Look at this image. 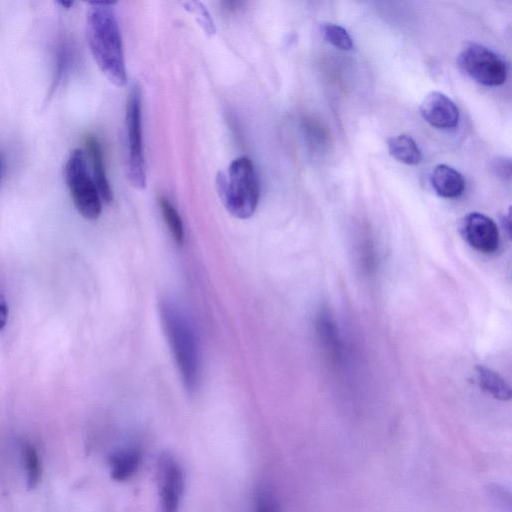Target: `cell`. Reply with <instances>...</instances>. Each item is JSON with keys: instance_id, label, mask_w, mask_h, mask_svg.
<instances>
[{"instance_id": "cell-1", "label": "cell", "mask_w": 512, "mask_h": 512, "mask_svg": "<svg viewBox=\"0 0 512 512\" xmlns=\"http://www.w3.org/2000/svg\"><path fill=\"white\" fill-rule=\"evenodd\" d=\"M113 5L112 2H88L86 38L101 73L114 86L123 87L128 77L121 32Z\"/></svg>"}, {"instance_id": "cell-2", "label": "cell", "mask_w": 512, "mask_h": 512, "mask_svg": "<svg viewBox=\"0 0 512 512\" xmlns=\"http://www.w3.org/2000/svg\"><path fill=\"white\" fill-rule=\"evenodd\" d=\"M159 313L181 381L186 391L193 394L201 379L200 351L193 324L186 311L170 297L160 300Z\"/></svg>"}, {"instance_id": "cell-3", "label": "cell", "mask_w": 512, "mask_h": 512, "mask_svg": "<svg viewBox=\"0 0 512 512\" xmlns=\"http://www.w3.org/2000/svg\"><path fill=\"white\" fill-rule=\"evenodd\" d=\"M216 189L229 214L238 219L250 218L257 208L260 194L257 171L251 159L237 157L226 171H219Z\"/></svg>"}, {"instance_id": "cell-4", "label": "cell", "mask_w": 512, "mask_h": 512, "mask_svg": "<svg viewBox=\"0 0 512 512\" xmlns=\"http://www.w3.org/2000/svg\"><path fill=\"white\" fill-rule=\"evenodd\" d=\"M64 179L78 213L87 220H96L102 211V200L83 150L74 149L70 152L64 165Z\"/></svg>"}, {"instance_id": "cell-5", "label": "cell", "mask_w": 512, "mask_h": 512, "mask_svg": "<svg viewBox=\"0 0 512 512\" xmlns=\"http://www.w3.org/2000/svg\"><path fill=\"white\" fill-rule=\"evenodd\" d=\"M127 178L137 190L146 187V164L142 131V98L140 86L130 89L126 104Z\"/></svg>"}, {"instance_id": "cell-6", "label": "cell", "mask_w": 512, "mask_h": 512, "mask_svg": "<svg viewBox=\"0 0 512 512\" xmlns=\"http://www.w3.org/2000/svg\"><path fill=\"white\" fill-rule=\"evenodd\" d=\"M457 62L463 72L485 86H499L506 81V62L496 52L481 44H467L460 51Z\"/></svg>"}, {"instance_id": "cell-7", "label": "cell", "mask_w": 512, "mask_h": 512, "mask_svg": "<svg viewBox=\"0 0 512 512\" xmlns=\"http://www.w3.org/2000/svg\"><path fill=\"white\" fill-rule=\"evenodd\" d=\"M157 480L159 512H178L184 491V474L172 455L164 453L160 456Z\"/></svg>"}, {"instance_id": "cell-8", "label": "cell", "mask_w": 512, "mask_h": 512, "mask_svg": "<svg viewBox=\"0 0 512 512\" xmlns=\"http://www.w3.org/2000/svg\"><path fill=\"white\" fill-rule=\"evenodd\" d=\"M460 232L464 240L482 254L495 253L500 244L496 223L487 215L471 212L460 222Z\"/></svg>"}, {"instance_id": "cell-9", "label": "cell", "mask_w": 512, "mask_h": 512, "mask_svg": "<svg viewBox=\"0 0 512 512\" xmlns=\"http://www.w3.org/2000/svg\"><path fill=\"white\" fill-rule=\"evenodd\" d=\"M420 113L427 123L439 129L457 127L460 118L457 105L440 91H431L424 97L420 104Z\"/></svg>"}, {"instance_id": "cell-10", "label": "cell", "mask_w": 512, "mask_h": 512, "mask_svg": "<svg viewBox=\"0 0 512 512\" xmlns=\"http://www.w3.org/2000/svg\"><path fill=\"white\" fill-rule=\"evenodd\" d=\"M85 146L87 156L92 166V178L97 187L101 200L105 204H109L113 200V191L107 177L103 150L100 142L93 135L85 138Z\"/></svg>"}, {"instance_id": "cell-11", "label": "cell", "mask_w": 512, "mask_h": 512, "mask_svg": "<svg viewBox=\"0 0 512 512\" xmlns=\"http://www.w3.org/2000/svg\"><path fill=\"white\" fill-rule=\"evenodd\" d=\"M430 181L437 195L443 198L459 197L466 186L463 175L446 164H439L434 168Z\"/></svg>"}, {"instance_id": "cell-12", "label": "cell", "mask_w": 512, "mask_h": 512, "mask_svg": "<svg viewBox=\"0 0 512 512\" xmlns=\"http://www.w3.org/2000/svg\"><path fill=\"white\" fill-rule=\"evenodd\" d=\"M141 453L136 448H123L113 452L109 457L111 478L118 482L130 479L138 470Z\"/></svg>"}, {"instance_id": "cell-13", "label": "cell", "mask_w": 512, "mask_h": 512, "mask_svg": "<svg viewBox=\"0 0 512 512\" xmlns=\"http://www.w3.org/2000/svg\"><path fill=\"white\" fill-rule=\"evenodd\" d=\"M388 151L397 161L407 165H417L422 161V153L412 137L400 134L388 139Z\"/></svg>"}, {"instance_id": "cell-14", "label": "cell", "mask_w": 512, "mask_h": 512, "mask_svg": "<svg viewBox=\"0 0 512 512\" xmlns=\"http://www.w3.org/2000/svg\"><path fill=\"white\" fill-rule=\"evenodd\" d=\"M479 386L493 398L508 401L511 398V389L507 382L495 371L484 367H476Z\"/></svg>"}, {"instance_id": "cell-15", "label": "cell", "mask_w": 512, "mask_h": 512, "mask_svg": "<svg viewBox=\"0 0 512 512\" xmlns=\"http://www.w3.org/2000/svg\"><path fill=\"white\" fill-rule=\"evenodd\" d=\"M21 461L27 485L35 487L42 476V463L37 449L31 443H23L21 446Z\"/></svg>"}, {"instance_id": "cell-16", "label": "cell", "mask_w": 512, "mask_h": 512, "mask_svg": "<svg viewBox=\"0 0 512 512\" xmlns=\"http://www.w3.org/2000/svg\"><path fill=\"white\" fill-rule=\"evenodd\" d=\"M159 206L171 236L178 245H182L184 243L185 234L183 222L178 211L164 196L159 198Z\"/></svg>"}, {"instance_id": "cell-17", "label": "cell", "mask_w": 512, "mask_h": 512, "mask_svg": "<svg viewBox=\"0 0 512 512\" xmlns=\"http://www.w3.org/2000/svg\"><path fill=\"white\" fill-rule=\"evenodd\" d=\"M317 333L320 340L330 353L337 354L339 352V336L337 327L329 313L322 311L317 317Z\"/></svg>"}, {"instance_id": "cell-18", "label": "cell", "mask_w": 512, "mask_h": 512, "mask_svg": "<svg viewBox=\"0 0 512 512\" xmlns=\"http://www.w3.org/2000/svg\"><path fill=\"white\" fill-rule=\"evenodd\" d=\"M323 37L333 46L341 50H351L353 40L345 28L334 23H325L321 27Z\"/></svg>"}, {"instance_id": "cell-19", "label": "cell", "mask_w": 512, "mask_h": 512, "mask_svg": "<svg viewBox=\"0 0 512 512\" xmlns=\"http://www.w3.org/2000/svg\"><path fill=\"white\" fill-rule=\"evenodd\" d=\"M487 495L498 512H511V494L504 486L495 483L489 485Z\"/></svg>"}, {"instance_id": "cell-20", "label": "cell", "mask_w": 512, "mask_h": 512, "mask_svg": "<svg viewBox=\"0 0 512 512\" xmlns=\"http://www.w3.org/2000/svg\"><path fill=\"white\" fill-rule=\"evenodd\" d=\"M185 6L189 11L196 15V19L204 32L208 36H213L216 32V29L213 20L205 6L200 2H187L185 3Z\"/></svg>"}, {"instance_id": "cell-21", "label": "cell", "mask_w": 512, "mask_h": 512, "mask_svg": "<svg viewBox=\"0 0 512 512\" xmlns=\"http://www.w3.org/2000/svg\"><path fill=\"white\" fill-rule=\"evenodd\" d=\"M253 512H280L274 497L267 491H260L254 503Z\"/></svg>"}, {"instance_id": "cell-22", "label": "cell", "mask_w": 512, "mask_h": 512, "mask_svg": "<svg viewBox=\"0 0 512 512\" xmlns=\"http://www.w3.org/2000/svg\"><path fill=\"white\" fill-rule=\"evenodd\" d=\"M8 308L5 301L0 297V330L6 325Z\"/></svg>"}, {"instance_id": "cell-23", "label": "cell", "mask_w": 512, "mask_h": 512, "mask_svg": "<svg viewBox=\"0 0 512 512\" xmlns=\"http://www.w3.org/2000/svg\"><path fill=\"white\" fill-rule=\"evenodd\" d=\"M58 4L65 9H70L73 6V2L71 1H59Z\"/></svg>"}, {"instance_id": "cell-24", "label": "cell", "mask_w": 512, "mask_h": 512, "mask_svg": "<svg viewBox=\"0 0 512 512\" xmlns=\"http://www.w3.org/2000/svg\"><path fill=\"white\" fill-rule=\"evenodd\" d=\"M0 175H1V163H0Z\"/></svg>"}]
</instances>
